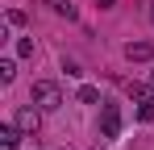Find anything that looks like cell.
<instances>
[{"instance_id":"cell-1","label":"cell","mask_w":154,"mask_h":150,"mask_svg":"<svg viewBox=\"0 0 154 150\" xmlns=\"http://www.w3.org/2000/svg\"><path fill=\"white\" fill-rule=\"evenodd\" d=\"M33 104H38V108H58V104H63V88H58L54 79H38V83H33Z\"/></svg>"},{"instance_id":"cell-2","label":"cell","mask_w":154,"mask_h":150,"mask_svg":"<svg viewBox=\"0 0 154 150\" xmlns=\"http://www.w3.org/2000/svg\"><path fill=\"white\" fill-rule=\"evenodd\" d=\"M121 133V108L117 104H100V142H112Z\"/></svg>"},{"instance_id":"cell-3","label":"cell","mask_w":154,"mask_h":150,"mask_svg":"<svg viewBox=\"0 0 154 150\" xmlns=\"http://www.w3.org/2000/svg\"><path fill=\"white\" fill-rule=\"evenodd\" d=\"M125 58H129V63H150V58H154V42H129Z\"/></svg>"},{"instance_id":"cell-4","label":"cell","mask_w":154,"mask_h":150,"mask_svg":"<svg viewBox=\"0 0 154 150\" xmlns=\"http://www.w3.org/2000/svg\"><path fill=\"white\" fill-rule=\"evenodd\" d=\"M17 129L21 133H38V113L33 108H17Z\"/></svg>"},{"instance_id":"cell-5","label":"cell","mask_w":154,"mask_h":150,"mask_svg":"<svg viewBox=\"0 0 154 150\" xmlns=\"http://www.w3.org/2000/svg\"><path fill=\"white\" fill-rule=\"evenodd\" d=\"M42 4H46L50 13H58V17H75V4H71V0H42Z\"/></svg>"},{"instance_id":"cell-6","label":"cell","mask_w":154,"mask_h":150,"mask_svg":"<svg viewBox=\"0 0 154 150\" xmlns=\"http://www.w3.org/2000/svg\"><path fill=\"white\" fill-rule=\"evenodd\" d=\"M0 142H4L8 150H13L17 142H21V129H17V125H0Z\"/></svg>"},{"instance_id":"cell-7","label":"cell","mask_w":154,"mask_h":150,"mask_svg":"<svg viewBox=\"0 0 154 150\" xmlns=\"http://www.w3.org/2000/svg\"><path fill=\"white\" fill-rule=\"evenodd\" d=\"M129 96L142 104V100H154V88H150V83H129Z\"/></svg>"},{"instance_id":"cell-8","label":"cell","mask_w":154,"mask_h":150,"mask_svg":"<svg viewBox=\"0 0 154 150\" xmlns=\"http://www.w3.org/2000/svg\"><path fill=\"white\" fill-rule=\"evenodd\" d=\"M96 100H100V88H92V83L79 88V104H96Z\"/></svg>"},{"instance_id":"cell-9","label":"cell","mask_w":154,"mask_h":150,"mask_svg":"<svg viewBox=\"0 0 154 150\" xmlns=\"http://www.w3.org/2000/svg\"><path fill=\"white\" fill-rule=\"evenodd\" d=\"M13 75H17V63L4 58V63H0V83H13Z\"/></svg>"},{"instance_id":"cell-10","label":"cell","mask_w":154,"mask_h":150,"mask_svg":"<svg viewBox=\"0 0 154 150\" xmlns=\"http://www.w3.org/2000/svg\"><path fill=\"white\" fill-rule=\"evenodd\" d=\"M137 121H154V100H142L137 104Z\"/></svg>"},{"instance_id":"cell-11","label":"cell","mask_w":154,"mask_h":150,"mask_svg":"<svg viewBox=\"0 0 154 150\" xmlns=\"http://www.w3.org/2000/svg\"><path fill=\"white\" fill-rule=\"evenodd\" d=\"M17 54L29 58V54H33V38H21V42H17Z\"/></svg>"},{"instance_id":"cell-12","label":"cell","mask_w":154,"mask_h":150,"mask_svg":"<svg viewBox=\"0 0 154 150\" xmlns=\"http://www.w3.org/2000/svg\"><path fill=\"white\" fill-rule=\"evenodd\" d=\"M96 4H100V8H112V4H117V0H96Z\"/></svg>"},{"instance_id":"cell-13","label":"cell","mask_w":154,"mask_h":150,"mask_svg":"<svg viewBox=\"0 0 154 150\" xmlns=\"http://www.w3.org/2000/svg\"><path fill=\"white\" fill-rule=\"evenodd\" d=\"M150 21H154V0H150Z\"/></svg>"},{"instance_id":"cell-14","label":"cell","mask_w":154,"mask_h":150,"mask_svg":"<svg viewBox=\"0 0 154 150\" xmlns=\"http://www.w3.org/2000/svg\"><path fill=\"white\" fill-rule=\"evenodd\" d=\"M150 88H154V75H150Z\"/></svg>"}]
</instances>
